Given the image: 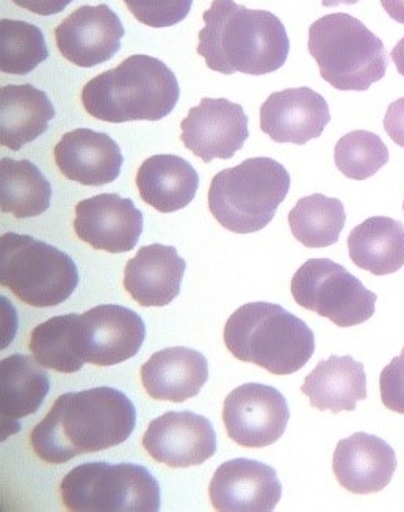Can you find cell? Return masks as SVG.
<instances>
[{"label":"cell","instance_id":"6da1fadb","mask_svg":"<svg viewBox=\"0 0 404 512\" xmlns=\"http://www.w3.org/2000/svg\"><path fill=\"white\" fill-rule=\"evenodd\" d=\"M137 426L132 401L112 387L60 395L30 434L41 461L65 464L77 456L118 447Z\"/></svg>","mask_w":404,"mask_h":512},{"label":"cell","instance_id":"7a4b0ae2","mask_svg":"<svg viewBox=\"0 0 404 512\" xmlns=\"http://www.w3.org/2000/svg\"><path fill=\"white\" fill-rule=\"evenodd\" d=\"M198 54L215 73L265 76L284 66L290 41L270 11L249 10L234 0H213L202 15Z\"/></svg>","mask_w":404,"mask_h":512},{"label":"cell","instance_id":"3957f363","mask_svg":"<svg viewBox=\"0 0 404 512\" xmlns=\"http://www.w3.org/2000/svg\"><path fill=\"white\" fill-rule=\"evenodd\" d=\"M179 94L176 76L159 58L130 55L83 87L82 104L105 123L159 121L173 112Z\"/></svg>","mask_w":404,"mask_h":512},{"label":"cell","instance_id":"277c9868","mask_svg":"<svg viewBox=\"0 0 404 512\" xmlns=\"http://www.w3.org/2000/svg\"><path fill=\"white\" fill-rule=\"evenodd\" d=\"M224 343L239 361L279 376L301 370L315 351L312 329L271 303H249L237 309L224 326Z\"/></svg>","mask_w":404,"mask_h":512},{"label":"cell","instance_id":"5b68a950","mask_svg":"<svg viewBox=\"0 0 404 512\" xmlns=\"http://www.w3.org/2000/svg\"><path fill=\"white\" fill-rule=\"evenodd\" d=\"M289 190V171L276 160L256 157L213 177L209 209L228 231L253 234L273 221Z\"/></svg>","mask_w":404,"mask_h":512},{"label":"cell","instance_id":"8992f818","mask_svg":"<svg viewBox=\"0 0 404 512\" xmlns=\"http://www.w3.org/2000/svg\"><path fill=\"white\" fill-rule=\"evenodd\" d=\"M309 52L323 79L340 91H365L386 76L383 41L347 13L323 16L309 29Z\"/></svg>","mask_w":404,"mask_h":512},{"label":"cell","instance_id":"52a82bcc","mask_svg":"<svg viewBox=\"0 0 404 512\" xmlns=\"http://www.w3.org/2000/svg\"><path fill=\"white\" fill-rule=\"evenodd\" d=\"M0 284L32 307L65 303L79 285L74 260L30 235L7 232L0 238Z\"/></svg>","mask_w":404,"mask_h":512},{"label":"cell","instance_id":"ba28073f","mask_svg":"<svg viewBox=\"0 0 404 512\" xmlns=\"http://www.w3.org/2000/svg\"><path fill=\"white\" fill-rule=\"evenodd\" d=\"M60 495L74 512H156L162 500L152 473L130 462L80 464L63 478Z\"/></svg>","mask_w":404,"mask_h":512},{"label":"cell","instance_id":"9c48e42d","mask_svg":"<svg viewBox=\"0 0 404 512\" xmlns=\"http://www.w3.org/2000/svg\"><path fill=\"white\" fill-rule=\"evenodd\" d=\"M292 295L298 306L340 328L370 320L378 300L347 268L329 259L307 260L293 276Z\"/></svg>","mask_w":404,"mask_h":512},{"label":"cell","instance_id":"30bf717a","mask_svg":"<svg viewBox=\"0 0 404 512\" xmlns=\"http://www.w3.org/2000/svg\"><path fill=\"white\" fill-rule=\"evenodd\" d=\"M289 419L284 395L265 384H243L224 400V426L228 436L242 447L264 448L275 444L285 433Z\"/></svg>","mask_w":404,"mask_h":512},{"label":"cell","instance_id":"8fae6325","mask_svg":"<svg viewBox=\"0 0 404 512\" xmlns=\"http://www.w3.org/2000/svg\"><path fill=\"white\" fill-rule=\"evenodd\" d=\"M181 140L202 162L229 160L248 140V116L228 99L204 98L181 123Z\"/></svg>","mask_w":404,"mask_h":512},{"label":"cell","instance_id":"7c38bea8","mask_svg":"<svg viewBox=\"0 0 404 512\" xmlns=\"http://www.w3.org/2000/svg\"><path fill=\"white\" fill-rule=\"evenodd\" d=\"M143 447L154 461L187 469L215 456L217 433L206 417L195 412H166L149 423Z\"/></svg>","mask_w":404,"mask_h":512},{"label":"cell","instance_id":"4fadbf2b","mask_svg":"<svg viewBox=\"0 0 404 512\" xmlns=\"http://www.w3.org/2000/svg\"><path fill=\"white\" fill-rule=\"evenodd\" d=\"M74 231L91 248L110 254L129 253L143 232V213L132 199L102 193L77 204Z\"/></svg>","mask_w":404,"mask_h":512},{"label":"cell","instance_id":"5bb4252c","mask_svg":"<svg viewBox=\"0 0 404 512\" xmlns=\"http://www.w3.org/2000/svg\"><path fill=\"white\" fill-rule=\"evenodd\" d=\"M121 19L109 5H83L55 29L58 51L80 68L109 62L121 49Z\"/></svg>","mask_w":404,"mask_h":512},{"label":"cell","instance_id":"9a60e30c","mask_svg":"<svg viewBox=\"0 0 404 512\" xmlns=\"http://www.w3.org/2000/svg\"><path fill=\"white\" fill-rule=\"evenodd\" d=\"M209 495L217 511L270 512L281 500L282 486L273 467L239 458L218 467Z\"/></svg>","mask_w":404,"mask_h":512},{"label":"cell","instance_id":"2e32d148","mask_svg":"<svg viewBox=\"0 0 404 512\" xmlns=\"http://www.w3.org/2000/svg\"><path fill=\"white\" fill-rule=\"evenodd\" d=\"M88 364L112 367L137 356L146 339L145 321L137 312L102 304L82 315Z\"/></svg>","mask_w":404,"mask_h":512},{"label":"cell","instance_id":"e0dca14e","mask_svg":"<svg viewBox=\"0 0 404 512\" xmlns=\"http://www.w3.org/2000/svg\"><path fill=\"white\" fill-rule=\"evenodd\" d=\"M329 121L328 102L307 87L273 93L260 107V129L276 143L306 145L323 134Z\"/></svg>","mask_w":404,"mask_h":512},{"label":"cell","instance_id":"ac0fdd59","mask_svg":"<svg viewBox=\"0 0 404 512\" xmlns=\"http://www.w3.org/2000/svg\"><path fill=\"white\" fill-rule=\"evenodd\" d=\"M58 170L69 181L104 187L120 176L123 154L110 135L91 129L71 130L54 149Z\"/></svg>","mask_w":404,"mask_h":512},{"label":"cell","instance_id":"d6986e66","mask_svg":"<svg viewBox=\"0 0 404 512\" xmlns=\"http://www.w3.org/2000/svg\"><path fill=\"white\" fill-rule=\"evenodd\" d=\"M332 469L340 486L348 492L376 494L392 481L397 470V455L386 440L356 433L337 444Z\"/></svg>","mask_w":404,"mask_h":512},{"label":"cell","instance_id":"ffe728a7","mask_svg":"<svg viewBox=\"0 0 404 512\" xmlns=\"http://www.w3.org/2000/svg\"><path fill=\"white\" fill-rule=\"evenodd\" d=\"M185 268L174 246H143L124 268V289L140 306H168L181 293Z\"/></svg>","mask_w":404,"mask_h":512},{"label":"cell","instance_id":"44dd1931","mask_svg":"<svg viewBox=\"0 0 404 512\" xmlns=\"http://www.w3.org/2000/svg\"><path fill=\"white\" fill-rule=\"evenodd\" d=\"M140 375L149 397L184 403L195 398L207 383L209 364L206 357L192 348H166L149 357Z\"/></svg>","mask_w":404,"mask_h":512},{"label":"cell","instance_id":"7402d4cb","mask_svg":"<svg viewBox=\"0 0 404 512\" xmlns=\"http://www.w3.org/2000/svg\"><path fill=\"white\" fill-rule=\"evenodd\" d=\"M51 389L49 375L35 357L13 354L0 362L2 440L21 430L19 420L35 414Z\"/></svg>","mask_w":404,"mask_h":512},{"label":"cell","instance_id":"603a6c76","mask_svg":"<svg viewBox=\"0 0 404 512\" xmlns=\"http://www.w3.org/2000/svg\"><path fill=\"white\" fill-rule=\"evenodd\" d=\"M301 392L318 411H356L358 401L367 398L364 365L351 356H331L306 376Z\"/></svg>","mask_w":404,"mask_h":512},{"label":"cell","instance_id":"cb8c5ba5","mask_svg":"<svg viewBox=\"0 0 404 512\" xmlns=\"http://www.w3.org/2000/svg\"><path fill=\"white\" fill-rule=\"evenodd\" d=\"M141 199L160 213L185 209L195 199L199 176L187 160L171 154L152 156L138 168Z\"/></svg>","mask_w":404,"mask_h":512},{"label":"cell","instance_id":"d4e9b609","mask_svg":"<svg viewBox=\"0 0 404 512\" xmlns=\"http://www.w3.org/2000/svg\"><path fill=\"white\" fill-rule=\"evenodd\" d=\"M54 118L47 94L30 83L0 90V145L4 148L19 151L41 137Z\"/></svg>","mask_w":404,"mask_h":512},{"label":"cell","instance_id":"484cf974","mask_svg":"<svg viewBox=\"0 0 404 512\" xmlns=\"http://www.w3.org/2000/svg\"><path fill=\"white\" fill-rule=\"evenodd\" d=\"M348 251L362 270L392 275L404 267V226L392 218H368L351 231Z\"/></svg>","mask_w":404,"mask_h":512},{"label":"cell","instance_id":"4316f807","mask_svg":"<svg viewBox=\"0 0 404 512\" xmlns=\"http://www.w3.org/2000/svg\"><path fill=\"white\" fill-rule=\"evenodd\" d=\"M30 351L44 368L58 373H76L87 364L82 315L49 318L33 329Z\"/></svg>","mask_w":404,"mask_h":512},{"label":"cell","instance_id":"83f0119b","mask_svg":"<svg viewBox=\"0 0 404 512\" xmlns=\"http://www.w3.org/2000/svg\"><path fill=\"white\" fill-rule=\"evenodd\" d=\"M52 185L30 160H0V209L18 220L40 217L51 206Z\"/></svg>","mask_w":404,"mask_h":512},{"label":"cell","instance_id":"f1b7e54d","mask_svg":"<svg viewBox=\"0 0 404 512\" xmlns=\"http://www.w3.org/2000/svg\"><path fill=\"white\" fill-rule=\"evenodd\" d=\"M345 221L342 201L320 193L300 199L289 213L293 237L307 248H328L339 242Z\"/></svg>","mask_w":404,"mask_h":512},{"label":"cell","instance_id":"f546056e","mask_svg":"<svg viewBox=\"0 0 404 512\" xmlns=\"http://www.w3.org/2000/svg\"><path fill=\"white\" fill-rule=\"evenodd\" d=\"M49 57L43 32L29 22L0 21V71L27 76Z\"/></svg>","mask_w":404,"mask_h":512},{"label":"cell","instance_id":"4dcf8cb0","mask_svg":"<svg viewBox=\"0 0 404 512\" xmlns=\"http://www.w3.org/2000/svg\"><path fill=\"white\" fill-rule=\"evenodd\" d=\"M334 160L343 176L365 181L389 162V151L378 135L354 130L337 141Z\"/></svg>","mask_w":404,"mask_h":512},{"label":"cell","instance_id":"1f68e13d","mask_svg":"<svg viewBox=\"0 0 404 512\" xmlns=\"http://www.w3.org/2000/svg\"><path fill=\"white\" fill-rule=\"evenodd\" d=\"M138 22L154 29L176 26L187 18L193 0H123Z\"/></svg>","mask_w":404,"mask_h":512},{"label":"cell","instance_id":"d6a6232c","mask_svg":"<svg viewBox=\"0 0 404 512\" xmlns=\"http://www.w3.org/2000/svg\"><path fill=\"white\" fill-rule=\"evenodd\" d=\"M381 400L389 411L404 415V348L400 356L384 368L379 378Z\"/></svg>","mask_w":404,"mask_h":512},{"label":"cell","instance_id":"836d02e7","mask_svg":"<svg viewBox=\"0 0 404 512\" xmlns=\"http://www.w3.org/2000/svg\"><path fill=\"white\" fill-rule=\"evenodd\" d=\"M384 129L394 143L404 148V98L389 105L384 118Z\"/></svg>","mask_w":404,"mask_h":512},{"label":"cell","instance_id":"e575fe53","mask_svg":"<svg viewBox=\"0 0 404 512\" xmlns=\"http://www.w3.org/2000/svg\"><path fill=\"white\" fill-rule=\"evenodd\" d=\"M19 8L30 11L33 15L52 16L62 13L73 0H11Z\"/></svg>","mask_w":404,"mask_h":512},{"label":"cell","instance_id":"d590c367","mask_svg":"<svg viewBox=\"0 0 404 512\" xmlns=\"http://www.w3.org/2000/svg\"><path fill=\"white\" fill-rule=\"evenodd\" d=\"M387 15L404 26V0H381Z\"/></svg>","mask_w":404,"mask_h":512},{"label":"cell","instance_id":"8d00e7d4","mask_svg":"<svg viewBox=\"0 0 404 512\" xmlns=\"http://www.w3.org/2000/svg\"><path fill=\"white\" fill-rule=\"evenodd\" d=\"M392 60H394L395 66H397L398 73L404 77V38L398 41L397 46L394 47Z\"/></svg>","mask_w":404,"mask_h":512},{"label":"cell","instance_id":"74e56055","mask_svg":"<svg viewBox=\"0 0 404 512\" xmlns=\"http://www.w3.org/2000/svg\"><path fill=\"white\" fill-rule=\"evenodd\" d=\"M361 2V0H323V7H337V5H354Z\"/></svg>","mask_w":404,"mask_h":512},{"label":"cell","instance_id":"f35d334b","mask_svg":"<svg viewBox=\"0 0 404 512\" xmlns=\"http://www.w3.org/2000/svg\"><path fill=\"white\" fill-rule=\"evenodd\" d=\"M403 209H404V202H403Z\"/></svg>","mask_w":404,"mask_h":512}]
</instances>
